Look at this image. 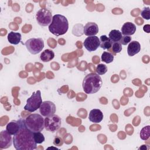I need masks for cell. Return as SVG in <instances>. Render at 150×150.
Segmentation results:
<instances>
[{"mask_svg":"<svg viewBox=\"0 0 150 150\" xmlns=\"http://www.w3.org/2000/svg\"><path fill=\"white\" fill-rule=\"evenodd\" d=\"M28 50L32 54L40 53L44 47V42L42 38H30L25 42Z\"/></svg>","mask_w":150,"mask_h":150,"instance_id":"6","label":"cell"},{"mask_svg":"<svg viewBox=\"0 0 150 150\" xmlns=\"http://www.w3.org/2000/svg\"><path fill=\"white\" fill-rule=\"evenodd\" d=\"M8 40L13 45H18L21 41V35L19 32H10L8 35Z\"/></svg>","mask_w":150,"mask_h":150,"instance_id":"17","label":"cell"},{"mask_svg":"<svg viewBox=\"0 0 150 150\" xmlns=\"http://www.w3.org/2000/svg\"><path fill=\"white\" fill-rule=\"evenodd\" d=\"M50 148H52V149H59L58 148H54V147H49V148H47L48 149H50Z\"/></svg>","mask_w":150,"mask_h":150,"instance_id":"31","label":"cell"},{"mask_svg":"<svg viewBox=\"0 0 150 150\" xmlns=\"http://www.w3.org/2000/svg\"><path fill=\"white\" fill-rule=\"evenodd\" d=\"M53 16L50 10L46 8L40 9L36 14V19L38 23L42 26L49 25L52 21Z\"/></svg>","mask_w":150,"mask_h":150,"instance_id":"7","label":"cell"},{"mask_svg":"<svg viewBox=\"0 0 150 150\" xmlns=\"http://www.w3.org/2000/svg\"><path fill=\"white\" fill-rule=\"evenodd\" d=\"M13 144L17 150H33L37 148L33 132L26 127L25 120L19 130L13 135Z\"/></svg>","mask_w":150,"mask_h":150,"instance_id":"1","label":"cell"},{"mask_svg":"<svg viewBox=\"0 0 150 150\" xmlns=\"http://www.w3.org/2000/svg\"><path fill=\"white\" fill-rule=\"evenodd\" d=\"M83 45L88 52H94L100 46V39L96 36H88L84 40Z\"/></svg>","mask_w":150,"mask_h":150,"instance_id":"10","label":"cell"},{"mask_svg":"<svg viewBox=\"0 0 150 150\" xmlns=\"http://www.w3.org/2000/svg\"><path fill=\"white\" fill-rule=\"evenodd\" d=\"M96 72L98 75H103L107 71V67L104 64H99L96 67Z\"/></svg>","mask_w":150,"mask_h":150,"instance_id":"24","label":"cell"},{"mask_svg":"<svg viewBox=\"0 0 150 150\" xmlns=\"http://www.w3.org/2000/svg\"><path fill=\"white\" fill-rule=\"evenodd\" d=\"M145 32L146 30V32L147 33H149V25H146L144 26V28H143Z\"/></svg>","mask_w":150,"mask_h":150,"instance_id":"30","label":"cell"},{"mask_svg":"<svg viewBox=\"0 0 150 150\" xmlns=\"http://www.w3.org/2000/svg\"><path fill=\"white\" fill-rule=\"evenodd\" d=\"M101 59L105 63H110L114 60V56L111 52H104L101 54Z\"/></svg>","mask_w":150,"mask_h":150,"instance_id":"21","label":"cell"},{"mask_svg":"<svg viewBox=\"0 0 150 150\" xmlns=\"http://www.w3.org/2000/svg\"><path fill=\"white\" fill-rule=\"evenodd\" d=\"M61 122V118L59 115H52L45 118V128L49 132H54L60 128Z\"/></svg>","mask_w":150,"mask_h":150,"instance_id":"8","label":"cell"},{"mask_svg":"<svg viewBox=\"0 0 150 150\" xmlns=\"http://www.w3.org/2000/svg\"><path fill=\"white\" fill-rule=\"evenodd\" d=\"M139 134H140V138L142 140L146 141L149 138V135H150V126L147 125L142 128L140 131Z\"/></svg>","mask_w":150,"mask_h":150,"instance_id":"22","label":"cell"},{"mask_svg":"<svg viewBox=\"0 0 150 150\" xmlns=\"http://www.w3.org/2000/svg\"><path fill=\"white\" fill-rule=\"evenodd\" d=\"M141 50V45L138 41L133 40L129 43L127 47V53L128 56H133L138 53Z\"/></svg>","mask_w":150,"mask_h":150,"instance_id":"16","label":"cell"},{"mask_svg":"<svg viewBox=\"0 0 150 150\" xmlns=\"http://www.w3.org/2000/svg\"><path fill=\"white\" fill-rule=\"evenodd\" d=\"M54 53L50 49H45L40 55V59L43 62H50L54 58Z\"/></svg>","mask_w":150,"mask_h":150,"instance_id":"18","label":"cell"},{"mask_svg":"<svg viewBox=\"0 0 150 150\" xmlns=\"http://www.w3.org/2000/svg\"><path fill=\"white\" fill-rule=\"evenodd\" d=\"M122 37V36L121 32L116 29L112 30L108 34V38L112 43L120 42Z\"/></svg>","mask_w":150,"mask_h":150,"instance_id":"19","label":"cell"},{"mask_svg":"<svg viewBox=\"0 0 150 150\" xmlns=\"http://www.w3.org/2000/svg\"><path fill=\"white\" fill-rule=\"evenodd\" d=\"M39 114H30L25 120L26 127L33 132L42 131L45 128V120Z\"/></svg>","mask_w":150,"mask_h":150,"instance_id":"4","label":"cell"},{"mask_svg":"<svg viewBox=\"0 0 150 150\" xmlns=\"http://www.w3.org/2000/svg\"><path fill=\"white\" fill-rule=\"evenodd\" d=\"M33 137L35 141L37 144H42L45 141V137L40 132H33Z\"/></svg>","mask_w":150,"mask_h":150,"instance_id":"23","label":"cell"},{"mask_svg":"<svg viewBox=\"0 0 150 150\" xmlns=\"http://www.w3.org/2000/svg\"><path fill=\"white\" fill-rule=\"evenodd\" d=\"M88 119L93 123H99L103 119V114L99 109H93L89 112Z\"/></svg>","mask_w":150,"mask_h":150,"instance_id":"14","label":"cell"},{"mask_svg":"<svg viewBox=\"0 0 150 150\" xmlns=\"http://www.w3.org/2000/svg\"><path fill=\"white\" fill-rule=\"evenodd\" d=\"M24 119H19L18 120H12L9 122L6 127V130L12 135H14L21 128Z\"/></svg>","mask_w":150,"mask_h":150,"instance_id":"12","label":"cell"},{"mask_svg":"<svg viewBox=\"0 0 150 150\" xmlns=\"http://www.w3.org/2000/svg\"><path fill=\"white\" fill-rule=\"evenodd\" d=\"M141 16L146 19L149 20L150 19V8L149 7H144L141 12Z\"/></svg>","mask_w":150,"mask_h":150,"instance_id":"25","label":"cell"},{"mask_svg":"<svg viewBox=\"0 0 150 150\" xmlns=\"http://www.w3.org/2000/svg\"><path fill=\"white\" fill-rule=\"evenodd\" d=\"M136 32L135 25L130 22H127L124 23L121 28V33L124 36L132 35Z\"/></svg>","mask_w":150,"mask_h":150,"instance_id":"15","label":"cell"},{"mask_svg":"<svg viewBox=\"0 0 150 150\" xmlns=\"http://www.w3.org/2000/svg\"><path fill=\"white\" fill-rule=\"evenodd\" d=\"M63 140L60 137H56L53 139V144L56 146H60L63 144Z\"/></svg>","mask_w":150,"mask_h":150,"instance_id":"28","label":"cell"},{"mask_svg":"<svg viewBox=\"0 0 150 150\" xmlns=\"http://www.w3.org/2000/svg\"><path fill=\"white\" fill-rule=\"evenodd\" d=\"M56 110V105L53 102L50 101H45L42 102L39 108V112L43 117H47L54 114Z\"/></svg>","mask_w":150,"mask_h":150,"instance_id":"9","label":"cell"},{"mask_svg":"<svg viewBox=\"0 0 150 150\" xmlns=\"http://www.w3.org/2000/svg\"><path fill=\"white\" fill-rule=\"evenodd\" d=\"M12 135L6 130H3L0 133V148L6 149L9 148L12 144Z\"/></svg>","mask_w":150,"mask_h":150,"instance_id":"11","label":"cell"},{"mask_svg":"<svg viewBox=\"0 0 150 150\" xmlns=\"http://www.w3.org/2000/svg\"><path fill=\"white\" fill-rule=\"evenodd\" d=\"M100 47L104 50L108 49L109 50L112 45V42L110 40L109 38H108L106 35H101L100 38Z\"/></svg>","mask_w":150,"mask_h":150,"instance_id":"20","label":"cell"},{"mask_svg":"<svg viewBox=\"0 0 150 150\" xmlns=\"http://www.w3.org/2000/svg\"><path fill=\"white\" fill-rule=\"evenodd\" d=\"M42 102L41 91L37 90L36 91L33 92L32 96L27 99L24 109L29 112H34L40 108Z\"/></svg>","mask_w":150,"mask_h":150,"instance_id":"5","label":"cell"},{"mask_svg":"<svg viewBox=\"0 0 150 150\" xmlns=\"http://www.w3.org/2000/svg\"><path fill=\"white\" fill-rule=\"evenodd\" d=\"M98 32V25L94 22H88L83 28V33L87 36H95Z\"/></svg>","mask_w":150,"mask_h":150,"instance_id":"13","label":"cell"},{"mask_svg":"<svg viewBox=\"0 0 150 150\" xmlns=\"http://www.w3.org/2000/svg\"><path fill=\"white\" fill-rule=\"evenodd\" d=\"M102 84L103 81L100 75L96 73H89L84 77L82 87L86 94H91L98 91Z\"/></svg>","mask_w":150,"mask_h":150,"instance_id":"2","label":"cell"},{"mask_svg":"<svg viewBox=\"0 0 150 150\" xmlns=\"http://www.w3.org/2000/svg\"><path fill=\"white\" fill-rule=\"evenodd\" d=\"M111 48H112V51L115 54L120 53L122 50V46L120 42L112 43Z\"/></svg>","mask_w":150,"mask_h":150,"instance_id":"26","label":"cell"},{"mask_svg":"<svg viewBox=\"0 0 150 150\" xmlns=\"http://www.w3.org/2000/svg\"><path fill=\"white\" fill-rule=\"evenodd\" d=\"M149 148V146L147 145H143L141 146H140L138 149H143V150H147Z\"/></svg>","mask_w":150,"mask_h":150,"instance_id":"29","label":"cell"},{"mask_svg":"<svg viewBox=\"0 0 150 150\" xmlns=\"http://www.w3.org/2000/svg\"><path fill=\"white\" fill-rule=\"evenodd\" d=\"M131 38L129 36H124L122 37L120 43L122 45H127L128 43L131 42Z\"/></svg>","mask_w":150,"mask_h":150,"instance_id":"27","label":"cell"},{"mask_svg":"<svg viewBox=\"0 0 150 150\" xmlns=\"http://www.w3.org/2000/svg\"><path fill=\"white\" fill-rule=\"evenodd\" d=\"M69 29V22L63 15L56 14L53 16L52 21L49 25V30L53 35L59 36L65 34Z\"/></svg>","mask_w":150,"mask_h":150,"instance_id":"3","label":"cell"}]
</instances>
